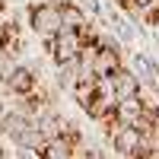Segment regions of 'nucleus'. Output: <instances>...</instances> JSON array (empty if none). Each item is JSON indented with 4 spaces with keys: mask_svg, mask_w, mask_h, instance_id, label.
<instances>
[{
    "mask_svg": "<svg viewBox=\"0 0 159 159\" xmlns=\"http://www.w3.org/2000/svg\"><path fill=\"white\" fill-rule=\"evenodd\" d=\"M19 61H22V57H19V54H16V51H13L10 45H0V83H3V80L10 76V70L16 67Z\"/></svg>",
    "mask_w": 159,
    "mask_h": 159,
    "instance_id": "9b49d317",
    "label": "nucleus"
},
{
    "mask_svg": "<svg viewBox=\"0 0 159 159\" xmlns=\"http://www.w3.org/2000/svg\"><path fill=\"white\" fill-rule=\"evenodd\" d=\"M115 3H118V7H121V3H124V0H115Z\"/></svg>",
    "mask_w": 159,
    "mask_h": 159,
    "instance_id": "a211bd4d",
    "label": "nucleus"
},
{
    "mask_svg": "<svg viewBox=\"0 0 159 159\" xmlns=\"http://www.w3.org/2000/svg\"><path fill=\"white\" fill-rule=\"evenodd\" d=\"M73 7L83 13V16H89V19H102V13H105L102 0H73Z\"/></svg>",
    "mask_w": 159,
    "mask_h": 159,
    "instance_id": "ddd939ff",
    "label": "nucleus"
},
{
    "mask_svg": "<svg viewBox=\"0 0 159 159\" xmlns=\"http://www.w3.org/2000/svg\"><path fill=\"white\" fill-rule=\"evenodd\" d=\"M13 35H19V22L10 16V10L7 13H0V45H7Z\"/></svg>",
    "mask_w": 159,
    "mask_h": 159,
    "instance_id": "f8f14e48",
    "label": "nucleus"
},
{
    "mask_svg": "<svg viewBox=\"0 0 159 159\" xmlns=\"http://www.w3.org/2000/svg\"><path fill=\"white\" fill-rule=\"evenodd\" d=\"M96 96H99V80L96 76L80 80V83L70 89V99H73V105H76L80 111H89V105L96 102Z\"/></svg>",
    "mask_w": 159,
    "mask_h": 159,
    "instance_id": "9d476101",
    "label": "nucleus"
},
{
    "mask_svg": "<svg viewBox=\"0 0 159 159\" xmlns=\"http://www.w3.org/2000/svg\"><path fill=\"white\" fill-rule=\"evenodd\" d=\"M7 99H19V96H29L32 89H38V70L32 67L29 61H19L16 67L10 70V76L0 83Z\"/></svg>",
    "mask_w": 159,
    "mask_h": 159,
    "instance_id": "20e7f679",
    "label": "nucleus"
},
{
    "mask_svg": "<svg viewBox=\"0 0 159 159\" xmlns=\"http://www.w3.org/2000/svg\"><path fill=\"white\" fill-rule=\"evenodd\" d=\"M10 10V0H0V13H7Z\"/></svg>",
    "mask_w": 159,
    "mask_h": 159,
    "instance_id": "f3484780",
    "label": "nucleus"
},
{
    "mask_svg": "<svg viewBox=\"0 0 159 159\" xmlns=\"http://www.w3.org/2000/svg\"><path fill=\"white\" fill-rule=\"evenodd\" d=\"M137 159H159V121H147L140 127Z\"/></svg>",
    "mask_w": 159,
    "mask_h": 159,
    "instance_id": "6e6552de",
    "label": "nucleus"
},
{
    "mask_svg": "<svg viewBox=\"0 0 159 159\" xmlns=\"http://www.w3.org/2000/svg\"><path fill=\"white\" fill-rule=\"evenodd\" d=\"M111 89H115V99H130V96H143V86H140V76L134 73V67L121 64L111 76Z\"/></svg>",
    "mask_w": 159,
    "mask_h": 159,
    "instance_id": "0eeeda50",
    "label": "nucleus"
},
{
    "mask_svg": "<svg viewBox=\"0 0 159 159\" xmlns=\"http://www.w3.org/2000/svg\"><path fill=\"white\" fill-rule=\"evenodd\" d=\"M38 159H73V143L64 134L45 137L42 147H38Z\"/></svg>",
    "mask_w": 159,
    "mask_h": 159,
    "instance_id": "1a4fd4ad",
    "label": "nucleus"
},
{
    "mask_svg": "<svg viewBox=\"0 0 159 159\" xmlns=\"http://www.w3.org/2000/svg\"><path fill=\"white\" fill-rule=\"evenodd\" d=\"M137 22H140V29H159V3H153V7H147V10H140Z\"/></svg>",
    "mask_w": 159,
    "mask_h": 159,
    "instance_id": "4468645a",
    "label": "nucleus"
},
{
    "mask_svg": "<svg viewBox=\"0 0 159 159\" xmlns=\"http://www.w3.org/2000/svg\"><path fill=\"white\" fill-rule=\"evenodd\" d=\"M42 45H45V54L51 61V67H57V64L73 61L80 51H83V35H80V29H73V25H61V32L51 35Z\"/></svg>",
    "mask_w": 159,
    "mask_h": 159,
    "instance_id": "f03ea898",
    "label": "nucleus"
},
{
    "mask_svg": "<svg viewBox=\"0 0 159 159\" xmlns=\"http://www.w3.org/2000/svg\"><path fill=\"white\" fill-rule=\"evenodd\" d=\"M45 3H51V7H67V3H73V0H45Z\"/></svg>",
    "mask_w": 159,
    "mask_h": 159,
    "instance_id": "dca6fc26",
    "label": "nucleus"
},
{
    "mask_svg": "<svg viewBox=\"0 0 159 159\" xmlns=\"http://www.w3.org/2000/svg\"><path fill=\"white\" fill-rule=\"evenodd\" d=\"M130 7H137V10H147V7H153V3H159V0H127Z\"/></svg>",
    "mask_w": 159,
    "mask_h": 159,
    "instance_id": "2eb2a0df",
    "label": "nucleus"
},
{
    "mask_svg": "<svg viewBox=\"0 0 159 159\" xmlns=\"http://www.w3.org/2000/svg\"><path fill=\"white\" fill-rule=\"evenodd\" d=\"M25 25H29V32L38 38V42H48V38L57 35L61 25H64L61 7H51L45 0H29V3H25Z\"/></svg>",
    "mask_w": 159,
    "mask_h": 159,
    "instance_id": "f257e3e1",
    "label": "nucleus"
},
{
    "mask_svg": "<svg viewBox=\"0 0 159 159\" xmlns=\"http://www.w3.org/2000/svg\"><path fill=\"white\" fill-rule=\"evenodd\" d=\"M96 76H111L118 67L124 64V51H121V42L118 38H105L99 35L96 38Z\"/></svg>",
    "mask_w": 159,
    "mask_h": 159,
    "instance_id": "39448f33",
    "label": "nucleus"
},
{
    "mask_svg": "<svg viewBox=\"0 0 159 159\" xmlns=\"http://www.w3.org/2000/svg\"><path fill=\"white\" fill-rule=\"evenodd\" d=\"M111 121L127 124V127H143V124H147V96L118 99L115 108H111Z\"/></svg>",
    "mask_w": 159,
    "mask_h": 159,
    "instance_id": "423d86ee",
    "label": "nucleus"
},
{
    "mask_svg": "<svg viewBox=\"0 0 159 159\" xmlns=\"http://www.w3.org/2000/svg\"><path fill=\"white\" fill-rule=\"evenodd\" d=\"M105 127V140H108V150L115 156H137V143H140V127H127L118 121H102Z\"/></svg>",
    "mask_w": 159,
    "mask_h": 159,
    "instance_id": "7ed1b4c3",
    "label": "nucleus"
}]
</instances>
